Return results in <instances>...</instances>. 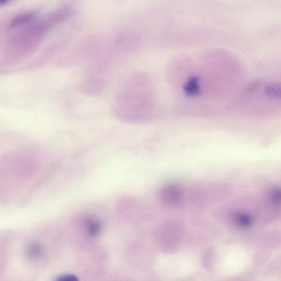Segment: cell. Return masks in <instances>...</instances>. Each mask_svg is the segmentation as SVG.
Segmentation results:
<instances>
[{"label": "cell", "instance_id": "1", "mask_svg": "<svg viewBox=\"0 0 281 281\" xmlns=\"http://www.w3.org/2000/svg\"><path fill=\"white\" fill-rule=\"evenodd\" d=\"M182 236L180 224L168 223L160 227L158 232L159 246L165 251H173L178 245Z\"/></svg>", "mask_w": 281, "mask_h": 281}, {"label": "cell", "instance_id": "2", "mask_svg": "<svg viewBox=\"0 0 281 281\" xmlns=\"http://www.w3.org/2000/svg\"><path fill=\"white\" fill-rule=\"evenodd\" d=\"M160 202L164 206L170 209L180 207L184 201V194L181 188L177 184L165 185L159 192Z\"/></svg>", "mask_w": 281, "mask_h": 281}, {"label": "cell", "instance_id": "3", "mask_svg": "<svg viewBox=\"0 0 281 281\" xmlns=\"http://www.w3.org/2000/svg\"><path fill=\"white\" fill-rule=\"evenodd\" d=\"M265 92L268 97L274 99H281V84L278 83H271L265 88Z\"/></svg>", "mask_w": 281, "mask_h": 281}, {"label": "cell", "instance_id": "4", "mask_svg": "<svg viewBox=\"0 0 281 281\" xmlns=\"http://www.w3.org/2000/svg\"><path fill=\"white\" fill-rule=\"evenodd\" d=\"M238 225L247 228L253 224V219L249 215L240 214L237 215L236 218Z\"/></svg>", "mask_w": 281, "mask_h": 281}, {"label": "cell", "instance_id": "5", "mask_svg": "<svg viewBox=\"0 0 281 281\" xmlns=\"http://www.w3.org/2000/svg\"><path fill=\"white\" fill-rule=\"evenodd\" d=\"M88 232L89 236L95 237L98 236L101 230V225L99 221H92L87 225Z\"/></svg>", "mask_w": 281, "mask_h": 281}, {"label": "cell", "instance_id": "6", "mask_svg": "<svg viewBox=\"0 0 281 281\" xmlns=\"http://www.w3.org/2000/svg\"><path fill=\"white\" fill-rule=\"evenodd\" d=\"M33 14L30 13L18 17L16 18V19L13 21V22H11L10 27L14 28L17 26H19L21 25V24L25 23L26 22L29 21L30 19H31L33 17Z\"/></svg>", "mask_w": 281, "mask_h": 281}, {"label": "cell", "instance_id": "7", "mask_svg": "<svg viewBox=\"0 0 281 281\" xmlns=\"http://www.w3.org/2000/svg\"><path fill=\"white\" fill-rule=\"evenodd\" d=\"M28 252L29 255L33 257V258H37L41 254V248L39 245L32 244L29 247Z\"/></svg>", "mask_w": 281, "mask_h": 281}, {"label": "cell", "instance_id": "8", "mask_svg": "<svg viewBox=\"0 0 281 281\" xmlns=\"http://www.w3.org/2000/svg\"><path fill=\"white\" fill-rule=\"evenodd\" d=\"M56 280L59 281H76L78 280V278H77L75 275L73 274H65L62 275L61 276L58 277Z\"/></svg>", "mask_w": 281, "mask_h": 281}, {"label": "cell", "instance_id": "9", "mask_svg": "<svg viewBox=\"0 0 281 281\" xmlns=\"http://www.w3.org/2000/svg\"><path fill=\"white\" fill-rule=\"evenodd\" d=\"M271 197L273 200L275 202H281V190L276 189L272 191Z\"/></svg>", "mask_w": 281, "mask_h": 281}, {"label": "cell", "instance_id": "10", "mask_svg": "<svg viewBox=\"0 0 281 281\" xmlns=\"http://www.w3.org/2000/svg\"><path fill=\"white\" fill-rule=\"evenodd\" d=\"M260 85V82L255 81L251 83V84L248 86V91L249 92H252L255 90L257 88H258Z\"/></svg>", "mask_w": 281, "mask_h": 281}, {"label": "cell", "instance_id": "11", "mask_svg": "<svg viewBox=\"0 0 281 281\" xmlns=\"http://www.w3.org/2000/svg\"><path fill=\"white\" fill-rule=\"evenodd\" d=\"M10 0H0V4L2 5H4L6 4H7Z\"/></svg>", "mask_w": 281, "mask_h": 281}]
</instances>
